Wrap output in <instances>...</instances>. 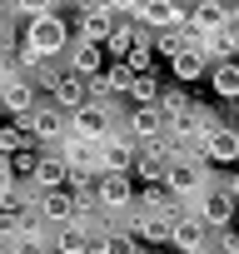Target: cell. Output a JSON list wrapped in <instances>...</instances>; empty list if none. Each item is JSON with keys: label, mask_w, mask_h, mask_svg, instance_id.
I'll return each instance as SVG.
<instances>
[{"label": "cell", "mask_w": 239, "mask_h": 254, "mask_svg": "<svg viewBox=\"0 0 239 254\" xmlns=\"http://www.w3.org/2000/svg\"><path fill=\"white\" fill-rule=\"evenodd\" d=\"M120 130V105H80L75 115H70V125H65V140H75V145H90V150H100L110 135Z\"/></svg>", "instance_id": "obj_1"}, {"label": "cell", "mask_w": 239, "mask_h": 254, "mask_svg": "<svg viewBox=\"0 0 239 254\" xmlns=\"http://www.w3.org/2000/svg\"><path fill=\"white\" fill-rule=\"evenodd\" d=\"M95 204H100V214H110L115 224L130 219L135 204H140V185H135V175H100V180H95Z\"/></svg>", "instance_id": "obj_2"}, {"label": "cell", "mask_w": 239, "mask_h": 254, "mask_svg": "<svg viewBox=\"0 0 239 254\" xmlns=\"http://www.w3.org/2000/svg\"><path fill=\"white\" fill-rule=\"evenodd\" d=\"M214 180H224V175H219V170H209L204 160L175 155V160H170V175H165V190H170L175 199H184V204H189V199H194L204 185H214Z\"/></svg>", "instance_id": "obj_3"}, {"label": "cell", "mask_w": 239, "mask_h": 254, "mask_svg": "<svg viewBox=\"0 0 239 254\" xmlns=\"http://www.w3.org/2000/svg\"><path fill=\"white\" fill-rule=\"evenodd\" d=\"M15 125H20V130H25V135H30L40 150H55V145L65 140V125H70V115H65V110H55L50 100H40V105H35L25 120H15Z\"/></svg>", "instance_id": "obj_4"}, {"label": "cell", "mask_w": 239, "mask_h": 254, "mask_svg": "<svg viewBox=\"0 0 239 254\" xmlns=\"http://www.w3.org/2000/svg\"><path fill=\"white\" fill-rule=\"evenodd\" d=\"M189 209L209 224V229H229L234 224V214H239V204H234V194L224 190V180H214V185H204L194 199H189Z\"/></svg>", "instance_id": "obj_5"}, {"label": "cell", "mask_w": 239, "mask_h": 254, "mask_svg": "<svg viewBox=\"0 0 239 254\" xmlns=\"http://www.w3.org/2000/svg\"><path fill=\"white\" fill-rule=\"evenodd\" d=\"M120 224H125V229L135 234V244H140V249H150V254H155V249H170V239H175V224H170L165 214L140 209V204H135V214H130V219H120Z\"/></svg>", "instance_id": "obj_6"}, {"label": "cell", "mask_w": 239, "mask_h": 254, "mask_svg": "<svg viewBox=\"0 0 239 254\" xmlns=\"http://www.w3.org/2000/svg\"><path fill=\"white\" fill-rule=\"evenodd\" d=\"M70 25H75V40L80 45H100L105 50V40L115 35V5H80L70 15Z\"/></svg>", "instance_id": "obj_7"}, {"label": "cell", "mask_w": 239, "mask_h": 254, "mask_svg": "<svg viewBox=\"0 0 239 254\" xmlns=\"http://www.w3.org/2000/svg\"><path fill=\"white\" fill-rule=\"evenodd\" d=\"M135 145H165V135H170V120H165V110L160 105H145V110H125V125H120Z\"/></svg>", "instance_id": "obj_8"}, {"label": "cell", "mask_w": 239, "mask_h": 254, "mask_svg": "<svg viewBox=\"0 0 239 254\" xmlns=\"http://www.w3.org/2000/svg\"><path fill=\"white\" fill-rule=\"evenodd\" d=\"M199 160H204L209 170H219V175L239 170V130H234V125H219V130L199 145Z\"/></svg>", "instance_id": "obj_9"}, {"label": "cell", "mask_w": 239, "mask_h": 254, "mask_svg": "<svg viewBox=\"0 0 239 254\" xmlns=\"http://www.w3.org/2000/svg\"><path fill=\"white\" fill-rule=\"evenodd\" d=\"M45 100H50L55 110L75 115L80 105H90V80H80L70 65H60V70H55V80H50V90H45Z\"/></svg>", "instance_id": "obj_10"}, {"label": "cell", "mask_w": 239, "mask_h": 254, "mask_svg": "<svg viewBox=\"0 0 239 254\" xmlns=\"http://www.w3.org/2000/svg\"><path fill=\"white\" fill-rule=\"evenodd\" d=\"M214 239H219V229H209V224H204V219L189 209V214L175 224L170 249H175V254H209V249H214Z\"/></svg>", "instance_id": "obj_11"}, {"label": "cell", "mask_w": 239, "mask_h": 254, "mask_svg": "<svg viewBox=\"0 0 239 254\" xmlns=\"http://www.w3.org/2000/svg\"><path fill=\"white\" fill-rule=\"evenodd\" d=\"M95 155H100V170H105V175H135V155H140V145H135L125 130H115Z\"/></svg>", "instance_id": "obj_12"}, {"label": "cell", "mask_w": 239, "mask_h": 254, "mask_svg": "<svg viewBox=\"0 0 239 254\" xmlns=\"http://www.w3.org/2000/svg\"><path fill=\"white\" fill-rule=\"evenodd\" d=\"M40 100H45V95H40V90H35V80H25V75H15V80H5V85H0V115L25 120Z\"/></svg>", "instance_id": "obj_13"}, {"label": "cell", "mask_w": 239, "mask_h": 254, "mask_svg": "<svg viewBox=\"0 0 239 254\" xmlns=\"http://www.w3.org/2000/svg\"><path fill=\"white\" fill-rule=\"evenodd\" d=\"M170 160H175L170 145H140V155H135V185H140V190H145V185H165Z\"/></svg>", "instance_id": "obj_14"}, {"label": "cell", "mask_w": 239, "mask_h": 254, "mask_svg": "<svg viewBox=\"0 0 239 254\" xmlns=\"http://www.w3.org/2000/svg\"><path fill=\"white\" fill-rule=\"evenodd\" d=\"M65 185H70V165L60 160V150H40V165H35L30 190L35 194H50V190H65Z\"/></svg>", "instance_id": "obj_15"}, {"label": "cell", "mask_w": 239, "mask_h": 254, "mask_svg": "<svg viewBox=\"0 0 239 254\" xmlns=\"http://www.w3.org/2000/svg\"><path fill=\"white\" fill-rule=\"evenodd\" d=\"M35 214H40V224H45V229H65V224L75 219V199H70V190L35 194Z\"/></svg>", "instance_id": "obj_16"}, {"label": "cell", "mask_w": 239, "mask_h": 254, "mask_svg": "<svg viewBox=\"0 0 239 254\" xmlns=\"http://www.w3.org/2000/svg\"><path fill=\"white\" fill-rule=\"evenodd\" d=\"M140 209H150V214H165L170 224H179V219L189 214V204H184V199H175L165 185H145V190H140Z\"/></svg>", "instance_id": "obj_17"}, {"label": "cell", "mask_w": 239, "mask_h": 254, "mask_svg": "<svg viewBox=\"0 0 239 254\" xmlns=\"http://www.w3.org/2000/svg\"><path fill=\"white\" fill-rule=\"evenodd\" d=\"M65 65H70L80 80H95V75H105V65H110V60H105V50H100V45H80V40H75V45H70V55H65Z\"/></svg>", "instance_id": "obj_18"}, {"label": "cell", "mask_w": 239, "mask_h": 254, "mask_svg": "<svg viewBox=\"0 0 239 254\" xmlns=\"http://www.w3.org/2000/svg\"><path fill=\"white\" fill-rule=\"evenodd\" d=\"M170 75H175V85H194V80H209V60L199 55V50H184V55H175L170 60Z\"/></svg>", "instance_id": "obj_19"}, {"label": "cell", "mask_w": 239, "mask_h": 254, "mask_svg": "<svg viewBox=\"0 0 239 254\" xmlns=\"http://www.w3.org/2000/svg\"><path fill=\"white\" fill-rule=\"evenodd\" d=\"M209 90L224 100V105H239V60H224V65H209Z\"/></svg>", "instance_id": "obj_20"}, {"label": "cell", "mask_w": 239, "mask_h": 254, "mask_svg": "<svg viewBox=\"0 0 239 254\" xmlns=\"http://www.w3.org/2000/svg\"><path fill=\"white\" fill-rule=\"evenodd\" d=\"M229 25V5H214V0H204V5H189V30L199 35H214Z\"/></svg>", "instance_id": "obj_21"}, {"label": "cell", "mask_w": 239, "mask_h": 254, "mask_svg": "<svg viewBox=\"0 0 239 254\" xmlns=\"http://www.w3.org/2000/svg\"><path fill=\"white\" fill-rule=\"evenodd\" d=\"M90 229L80 224V219H70L65 229H55V254H90Z\"/></svg>", "instance_id": "obj_22"}, {"label": "cell", "mask_w": 239, "mask_h": 254, "mask_svg": "<svg viewBox=\"0 0 239 254\" xmlns=\"http://www.w3.org/2000/svg\"><path fill=\"white\" fill-rule=\"evenodd\" d=\"M160 110H165V120L175 125V120H184V115L194 110V95H189L184 85H165V90H160Z\"/></svg>", "instance_id": "obj_23"}, {"label": "cell", "mask_w": 239, "mask_h": 254, "mask_svg": "<svg viewBox=\"0 0 239 254\" xmlns=\"http://www.w3.org/2000/svg\"><path fill=\"white\" fill-rule=\"evenodd\" d=\"M25 150H35V140L20 130V125H15V120L0 125V160H15V155H25Z\"/></svg>", "instance_id": "obj_24"}, {"label": "cell", "mask_w": 239, "mask_h": 254, "mask_svg": "<svg viewBox=\"0 0 239 254\" xmlns=\"http://www.w3.org/2000/svg\"><path fill=\"white\" fill-rule=\"evenodd\" d=\"M160 90H165L160 75H135V85H130L125 100H130V110H145V105H160Z\"/></svg>", "instance_id": "obj_25"}, {"label": "cell", "mask_w": 239, "mask_h": 254, "mask_svg": "<svg viewBox=\"0 0 239 254\" xmlns=\"http://www.w3.org/2000/svg\"><path fill=\"white\" fill-rule=\"evenodd\" d=\"M189 50V25L184 30H160L155 35V60H175V55H184Z\"/></svg>", "instance_id": "obj_26"}, {"label": "cell", "mask_w": 239, "mask_h": 254, "mask_svg": "<svg viewBox=\"0 0 239 254\" xmlns=\"http://www.w3.org/2000/svg\"><path fill=\"white\" fill-rule=\"evenodd\" d=\"M20 70H15V60H10V50H0V85H5V80H15Z\"/></svg>", "instance_id": "obj_27"}, {"label": "cell", "mask_w": 239, "mask_h": 254, "mask_svg": "<svg viewBox=\"0 0 239 254\" xmlns=\"http://www.w3.org/2000/svg\"><path fill=\"white\" fill-rule=\"evenodd\" d=\"M224 190H229V194H234V204H239V170H229V175H224Z\"/></svg>", "instance_id": "obj_28"}, {"label": "cell", "mask_w": 239, "mask_h": 254, "mask_svg": "<svg viewBox=\"0 0 239 254\" xmlns=\"http://www.w3.org/2000/svg\"><path fill=\"white\" fill-rule=\"evenodd\" d=\"M224 115H229V125H234V130H239V105H229Z\"/></svg>", "instance_id": "obj_29"}]
</instances>
